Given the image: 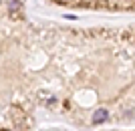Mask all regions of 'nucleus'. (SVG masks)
Wrapping results in <instances>:
<instances>
[{
    "label": "nucleus",
    "instance_id": "nucleus-1",
    "mask_svg": "<svg viewBox=\"0 0 135 131\" xmlns=\"http://www.w3.org/2000/svg\"><path fill=\"white\" fill-rule=\"evenodd\" d=\"M107 119H109V113L105 111V109H97L95 113H93V123H95V125H99V123H105Z\"/></svg>",
    "mask_w": 135,
    "mask_h": 131
},
{
    "label": "nucleus",
    "instance_id": "nucleus-2",
    "mask_svg": "<svg viewBox=\"0 0 135 131\" xmlns=\"http://www.w3.org/2000/svg\"><path fill=\"white\" fill-rule=\"evenodd\" d=\"M6 131H8V129H6Z\"/></svg>",
    "mask_w": 135,
    "mask_h": 131
}]
</instances>
